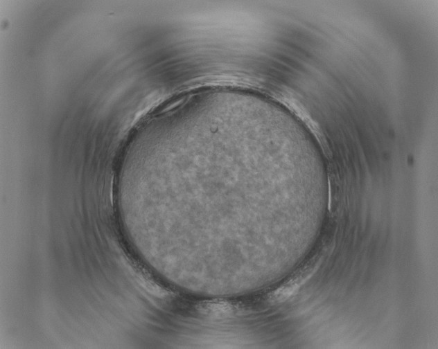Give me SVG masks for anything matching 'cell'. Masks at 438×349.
Listing matches in <instances>:
<instances>
[{
    "instance_id": "obj_1",
    "label": "cell",
    "mask_w": 438,
    "mask_h": 349,
    "mask_svg": "<svg viewBox=\"0 0 438 349\" xmlns=\"http://www.w3.org/2000/svg\"><path fill=\"white\" fill-rule=\"evenodd\" d=\"M319 259L318 256L313 258L279 287L272 291L268 296L269 303H283L294 295L317 269L319 265Z\"/></svg>"
}]
</instances>
